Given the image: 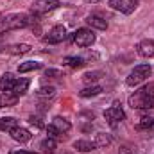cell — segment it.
<instances>
[{
    "label": "cell",
    "instance_id": "9a60e30c",
    "mask_svg": "<svg viewBox=\"0 0 154 154\" xmlns=\"http://www.w3.org/2000/svg\"><path fill=\"white\" fill-rule=\"evenodd\" d=\"M29 84H31V81H29V79H20V81H16V84H14V88H13L11 91H13L16 97H22V95H25V93H27Z\"/></svg>",
    "mask_w": 154,
    "mask_h": 154
},
{
    "label": "cell",
    "instance_id": "484cf974",
    "mask_svg": "<svg viewBox=\"0 0 154 154\" xmlns=\"http://www.w3.org/2000/svg\"><path fill=\"white\" fill-rule=\"evenodd\" d=\"M47 134H48V138H52V140H61V138H63V133H61L57 127H54L52 124L47 125Z\"/></svg>",
    "mask_w": 154,
    "mask_h": 154
},
{
    "label": "cell",
    "instance_id": "ba28073f",
    "mask_svg": "<svg viewBox=\"0 0 154 154\" xmlns=\"http://www.w3.org/2000/svg\"><path fill=\"white\" fill-rule=\"evenodd\" d=\"M59 5H61L59 0H34L32 2V11L34 13H48V11L57 9Z\"/></svg>",
    "mask_w": 154,
    "mask_h": 154
},
{
    "label": "cell",
    "instance_id": "8fae6325",
    "mask_svg": "<svg viewBox=\"0 0 154 154\" xmlns=\"http://www.w3.org/2000/svg\"><path fill=\"white\" fill-rule=\"evenodd\" d=\"M86 23H88L91 29H99V31H106V29H108V22H106L104 18L97 16V14H90V16L86 18Z\"/></svg>",
    "mask_w": 154,
    "mask_h": 154
},
{
    "label": "cell",
    "instance_id": "e0dca14e",
    "mask_svg": "<svg viewBox=\"0 0 154 154\" xmlns=\"http://www.w3.org/2000/svg\"><path fill=\"white\" fill-rule=\"evenodd\" d=\"M52 125H54V127H57L61 133H66V131H70V129H72V124H70L65 116H54Z\"/></svg>",
    "mask_w": 154,
    "mask_h": 154
},
{
    "label": "cell",
    "instance_id": "f546056e",
    "mask_svg": "<svg viewBox=\"0 0 154 154\" xmlns=\"http://www.w3.org/2000/svg\"><path fill=\"white\" fill-rule=\"evenodd\" d=\"M45 77H61V72L59 70H54V68H48L45 72Z\"/></svg>",
    "mask_w": 154,
    "mask_h": 154
},
{
    "label": "cell",
    "instance_id": "8992f818",
    "mask_svg": "<svg viewBox=\"0 0 154 154\" xmlns=\"http://www.w3.org/2000/svg\"><path fill=\"white\" fill-rule=\"evenodd\" d=\"M104 118L108 120V124H109V125L116 127V125L125 118V113H124V109H122L120 106H111L109 109H106V111H104Z\"/></svg>",
    "mask_w": 154,
    "mask_h": 154
},
{
    "label": "cell",
    "instance_id": "44dd1931",
    "mask_svg": "<svg viewBox=\"0 0 154 154\" xmlns=\"http://www.w3.org/2000/svg\"><path fill=\"white\" fill-rule=\"evenodd\" d=\"M100 91H102V88H100V86L91 84V86H86L84 90H81V91H79V95H81L82 99H88V97H95V95H99Z\"/></svg>",
    "mask_w": 154,
    "mask_h": 154
},
{
    "label": "cell",
    "instance_id": "603a6c76",
    "mask_svg": "<svg viewBox=\"0 0 154 154\" xmlns=\"http://www.w3.org/2000/svg\"><path fill=\"white\" fill-rule=\"evenodd\" d=\"M38 99H54L56 95V88L54 86H41L38 91H36Z\"/></svg>",
    "mask_w": 154,
    "mask_h": 154
},
{
    "label": "cell",
    "instance_id": "d6a6232c",
    "mask_svg": "<svg viewBox=\"0 0 154 154\" xmlns=\"http://www.w3.org/2000/svg\"><path fill=\"white\" fill-rule=\"evenodd\" d=\"M63 154H72V152H63Z\"/></svg>",
    "mask_w": 154,
    "mask_h": 154
},
{
    "label": "cell",
    "instance_id": "9c48e42d",
    "mask_svg": "<svg viewBox=\"0 0 154 154\" xmlns=\"http://www.w3.org/2000/svg\"><path fill=\"white\" fill-rule=\"evenodd\" d=\"M136 50L142 57H154V39H143L136 45Z\"/></svg>",
    "mask_w": 154,
    "mask_h": 154
},
{
    "label": "cell",
    "instance_id": "7402d4cb",
    "mask_svg": "<svg viewBox=\"0 0 154 154\" xmlns=\"http://www.w3.org/2000/svg\"><path fill=\"white\" fill-rule=\"evenodd\" d=\"M66 66H70V68H82L84 66V59L82 57H77V56H68V57H65V61H63Z\"/></svg>",
    "mask_w": 154,
    "mask_h": 154
},
{
    "label": "cell",
    "instance_id": "4fadbf2b",
    "mask_svg": "<svg viewBox=\"0 0 154 154\" xmlns=\"http://www.w3.org/2000/svg\"><path fill=\"white\" fill-rule=\"evenodd\" d=\"M18 102V97L13 91H2L0 93V109L2 108H11Z\"/></svg>",
    "mask_w": 154,
    "mask_h": 154
},
{
    "label": "cell",
    "instance_id": "1f68e13d",
    "mask_svg": "<svg viewBox=\"0 0 154 154\" xmlns=\"http://www.w3.org/2000/svg\"><path fill=\"white\" fill-rule=\"evenodd\" d=\"M86 4H95V2H100V0H84Z\"/></svg>",
    "mask_w": 154,
    "mask_h": 154
},
{
    "label": "cell",
    "instance_id": "52a82bcc",
    "mask_svg": "<svg viewBox=\"0 0 154 154\" xmlns=\"http://www.w3.org/2000/svg\"><path fill=\"white\" fill-rule=\"evenodd\" d=\"M65 38H66V29H65L63 25H56V27H52V31L43 38V41H45V43H50V45H57V43H61Z\"/></svg>",
    "mask_w": 154,
    "mask_h": 154
},
{
    "label": "cell",
    "instance_id": "cb8c5ba5",
    "mask_svg": "<svg viewBox=\"0 0 154 154\" xmlns=\"http://www.w3.org/2000/svg\"><path fill=\"white\" fill-rule=\"evenodd\" d=\"M136 129H140V131L154 129V118H152V116H142V118H140V122L136 124Z\"/></svg>",
    "mask_w": 154,
    "mask_h": 154
},
{
    "label": "cell",
    "instance_id": "f1b7e54d",
    "mask_svg": "<svg viewBox=\"0 0 154 154\" xmlns=\"http://www.w3.org/2000/svg\"><path fill=\"white\" fill-rule=\"evenodd\" d=\"M29 122H31L32 125H36V127H43V122H41L39 116H29Z\"/></svg>",
    "mask_w": 154,
    "mask_h": 154
},
{
    "label": "cell",
    "instance_id": "277c9868",
    "mask_svg": "<svg viewBox=\"0 0 154 154\" xmlns=\"http://www.w3.org/2000/svg\"><path fill=\"white\" fill-rule=\"evenodd\" d=\"M74 43H75L77 47H82V48H86V47H91L93 43H95V34H93V31L91 29H77L75 32H74Z\"/></svg>",
    "mask_w": 154,
    "mask_h": 154
},
{
    "label": "cell",
    "instance_id": "83f0119b",
    "mask_svg": "<svg viewBox=\"0 0 154 154\" xmlns=\"http://www.w3.org/2000/svg\"><path fill=\"white\" fill-rule=\"evenodd\" d=\"M136 152V149H133V147H129V145H122L120 149H118V154H134Z\"/></svg>",
    "mask_w": 154,
    "mask_h": 154
},
{
    "label": "cell",
    "instance_id": "6da1fadb",
    "mask_svg": "<svg viewBox=\"0 0 154 154\" xmlns=\"http://www.w3.org/2000/svg\"><path fill=\"white\" fill-rule=\"evenodd\" d=\"M127 102L133 109H154V82L136 90Z\"/></svg>",
    "mask_w": 154,
    "mask_h": 154
},
{
    "label": "cell",
    "instance_id": "30bf717a",
    "mask_svg": "<svg viewBox=\"0 0 154 154\" xmlns=\"http://www.w3.org/2000/svg\"><path fill=\"white\" fill-rule=\"evenodd\" d=\"M31 136H32V134H31L25 127H20V125L14 127V129L11 131V138H13L14 142H18V143H25V142H29Z\"/></svg>",
    "mask_w": 154,
    "mask_h": 154
},
{
    "label": "cell",
    "instance_id": "7c38bea8",
    "mask_svg": "<svg viewBox=\"0 0 154 154\" xmlns=\"http://www.w3.org/2000/svg\"><path fill=\"white\" fill-rule=\"evenodd\" d=\"M16 77L13 75V74H4V75L0 77V91H11L13 88H14V84H16Z\"/></svg>",
    "mask_w": 154,
    "mask_h": 154
},
{
    "label": "cell",
    "instance_id": "5b68a950",
    "mask_svg": "<svg viewBox=\"0 0 154 154\" xmlns=\"http://www.w3.org/2000/svg\"><path fill=\"white\" fill-rule=\"evenodd\" d=\"M109 7L120 11L124 14H131L138 7V0H109Z\"/></svg>",
    "mask_w": 154,
    "mask_h": 154
},
{
    "label": "cell",
    "instance_id": "3957f363",
    "mask_svg": "<svg viewBox=\"0 0 154 154\" xmlns=\"http://www.w3.org/2000/svg\"><path fill=\"white\" fill-rule=\"evenodd\" d=\"M151 72H152L151 65H147V63L138 65V66H134V70L127 75V79H125V84H127V86H138V84H142L147 77L151 75Z\"/></svg>",
    "mask_w": 154,
    "mask_h": 154
},
{
    "label": "cell",
    "instance_id": "5bb4252c",
    "mask_svg": "<svg viewBox=\"0 0 154 154\" xmlns=\"http://www.w3.org/2000/svg\"><path fill=\"white\" fill-rule=\"evenodd\" d=\"M20 124H18V120L14 118V116H2L0 118V131H7V133H11L14 127H18Z\"/></svg>",
    "mask_w": 154,
    "mask_h": 154
},
{
    "label": "cell",
    "instance_id": "4dcf8cb0",
    "mask_svg": "<svg viewBox=\"0 0 154 154\" xmlns=\"http://www.w3.org/2000/svg\"><path fill=\"white\" fill-rule=\"evenodd\" d=\"M9 154H38V152H31V151H13Z\"/></svg>",
    "mask_w": 154,
    "mask_h": 154
},
{
    "label": "cell",
    "instance_id": "2e32d148",
    "mask_svg": "<svg viewBox=\"0 0 154 154\" xmlns=\"http://www.w3.org/2000/svg\"><path fill=\"white\" fill-rule=\"evenodd\" d=\"M74 149H77L79 152H90L93 149H97L95 142H90V140H77L74 142Z\"/></svg>",
    "mask_w": 154,
    "mask_h": 154
},
{
    "label": "cell",
    "instance_id": "d6986e66",
    "mask_svg": "<svg viewBox=\"0 0 154 154\" xmlns=\"http://www.w3.org/2000/svg\"><path fill=\"white\" fill-rule=\"evenodd\" d=\"M111 142H113V138L108 133H97L95 134V145L97 147H109Z\"/></svg>",
    "mask_w": 154,
    "mask_h": 154
},
{
    "label": "cell",
    "instance_id": "7a4b0ae2",
    "mask_svg": "<svg viewBox=\"0 0 154 154\" xmlns=\"http://www.w3.org/2000/svg\"><path fill=\"white\" fill-rule=\"evenodd\" d=\"M34 16L25 14V13H11L5 14L4 18H0V34L7 32V31H16V29H25L29 25L34 23Z\"/></svg>",
    "mask_w": 154,
    "mask_h": 154
},
{
    "label": "cell",
    "instance_id": "4316f807",
    "mask_svg": "<svg viewBox=\"0 0 154 154\" xmlns=\"http://www.w3.org/2000/svg\"><path fill=\"white\" fill-rule=\"evenodd\" d=\"M99 75H100L99 72H88V74L82 75V81H84L86 84H91V82H95V81L99 79Z\"/></svg>",
    "mask_w": 154,
    "mask_h": 154
},
{
    "label": "cell",
    "instance_id": "ac0fdd59",
    "mask_svg": "<svg viewBox=\"0 0 154 154\" xmlns=\"http://www.w3.org/2000/svg\"><path fill=\"white\" fill-rule=\"evenodd\" d=\"M39 149H41L43 154H54L56 149H57V143H56V140H52V138H45V140L39 143Z\"/></svg>",
    "mask_w": 154,
    "mask_h": 154
},
{
    "label": "cell",
    "instance_id": "d4e9b609",
    "mask_svg": "<svg viewBox=\"0 0 154 154\" xmlns=\"http://www.w3.org/2000/svg\"><path fill=\"white\" fill-rule=\"evenodd\" d=\"M9 52L14 54V56H18V54H27V52H31V45H27V43H16V45L9 47Z\"/></svg>",
    "mask_w": 154,
    "mask_h": 154
},
{
    "label": "cell",
    "instance_id": "ffe728a7",
    "mask_svg": "<svg viewBox=\"0 0 154 154\" xmlns=\"http://www.w3.org/2000/svg\"><path fill=\"white\" fill-rule=\"evenodd\" d=\"M39 68H41V63H39V61H25V63H20L18 72H20V74H27V72L39 70Z\"/></svg>",
    "mask_w": 154,
    "mask_h": 154
}]
</instances>
